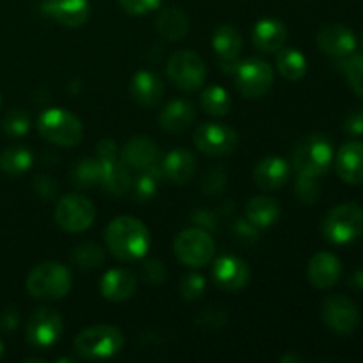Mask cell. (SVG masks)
I'll list each match as a JSON object with an SVG mask.
<instances>
[{"instance_id": "obj_29", "label": "cell", "mask_w": 363, "mask_h": 363, "mask_svg": "<svg viewBox=\"0 0 363 363\" xmlns=\"http://www.w3.org/2000/svg\"><path fill=\"white\" fill-rule=\"evenodd\" d=\"M156 28L160 35L169 41H179L188 34L190 21H188L186 13L179 7H165L156 20Z\"/></svg>"}, {"instance_id": "obj_45", "label": "cell", "mask_w": 363, "mask_h": 363, "mask_svg": "<svg viewBox=\"0 0 363 363\" xmlns=\"http://www.w3.org/2000/svg\"><path fill=\"white\" fill-rule=\"evenodd\" d=\"M344 130L350 135H363V106L351 110L344 119Z\"/></svg>"}, {"instance_id": "obj_6", "label": "cell", "mask_w": 363, "mask_h": 363, "mask_svg": "<svg viewBox=\"0 0 363 363\" xmlns=\"http://www.w3.org/2000/svg\"><path fill=\"white\" fill-rule=\"evenodd\" d=\"M321 233L333 245L358 240L363 234V209L353 202L335 206L323 220Z\"/></svg>"}, {"instance_id": "obj_13", "label": "cell", "mask_w": 363, "mask_h": 363, "mask_svg": "<svg viewBox=\"0 0 363 363\" xmlns=\"http://www.w3.org/2000/svg\"><path fill=\"white\" fill-rule=\"evenodd\" d=\"M323 321L339 335H351L360 325V312L351 298L342 294L328 296L323 303Z\"/></svg>"}, {"instance_id": "obj_37", "label": "cell", "mask_w": 363, "mask_h": 363, "mask_svg": "<svg viewBox=\"0 0 363 363\" xmlns=\"http://www.w3.org/2000/svg\"><path fill=\"white\" fill-rule=\"evenodd\" d=\"M351 89L363 98V55H350L340 64Z\"/></svg>"}, {"instance_id": "obj_8", "label": "cell", "mask_w": 363, "mask_h": 363, "mask_svg": "<svg viewBox=\"0 0 363 363\" xmlns=\"http://www.w3.org/2000/svg\"><path fill=\"white\" fill-rule=\"evenodd\" d=\"M167 74H169V80L177 89L184 92H191L204 85L208 69H206L204 60L197 53L190 52V50H181V52H176L169 59Z\"/></svg>"}, {"instance_id": "obj_25", "label": "cell", "mask_w": 363, "mask_h": 363, "mask_svg": "<svg viewBox=\"0 0 363 363\" xmlns=\"http://www.w3.org/2000/svg\"><path fill=\"white\" fill-rule=\"evenodd\" d=\"M162 170L172 183L184 184L197 172V158L188 149H174L163 158Z\"/></svg>"}, {"instance_id": "obj_34", "label": "cell", "mask_w": 363, "mask_h": 363, "mask_svg": "<svg viewBox=\"0 0 363 363\" xmlns=\"http://www.w3.org/2000/svg\"><path fill=\"white\" fill-rule=\"evenodd\" d=\"M71 261L82 269H94L105 262V250L96 243H82L71 252Z\"/></svg>"}, {"instance_id": "obj_32", "label": "cell", "mask_w": 363, "mask_h": 363, "mask_svg": "<svg viewBox=\"0 0 363 363\" xmlns=\"http://www.w3.org/2000/svg\"><path fill=\"white\" fill-rule=\"evenodd\" d=\"M103 167L98 158H87L78 162L71 170V183L77 188H92L101 183Z\"/></svg>"}, {"instance_id": "obj_36", "label": "cell", "mask_w": 363, "mask_h": 363, "mask_svg": "<svg viewBox=\"0 0 363 363\" xmlns=\"http://www.w3.org/2000/svg\"><path fill=\"white\" fill-rule=\"evenodd\" d=\"M28 128H30V117H28V113L21 108L9 110L2 121V130L7 137H23L28 131Z\"/></svg>"}, {"instance_id": "obj_9", "label": "cell", "mask_w": 363, "mask_h": 363, "mask_svg": "<svg viewBox=\"0 0 363 363\" xmlns=\"http://www.w3.org/2000/svg\"><path fill=\"white\" fill-rule=\"evenodd\" d=\"M96 208L87 197L78 194L66 195L57 202L55 222L66 233H84L94 223Z\"/></svg>"}, {"instance_id": "obj_31", "label": "cell", "mask_w": 363, "mask_h": 363, "mask_svg": "<svg viewBox=\"0 0 363 363\" xmlns=\"http://www.w3.org/2000/svg\"><path fill=\"white\" fill-rule=\"evenodd\" d=\"M32 165V155L27 147L14 145V147L6 149L0 155V170L11 177L21 176L27 172Z\"/></svg>"}, {"instance_id": "obj_44", "label": "cell", "mask_w": 363, "mask_h": 363, "mask_svg": "<svg viewBox=\"0 0 363 363\" xmlns=\"http://www.w3.org/2000/svg\"><path fill=\"white\" fill-rule=\"evenodd\" d=\"M227 183V174L225 170L220 169V167H215V169L209 170L204 177V183H202V190L206 194H216V191L222 190Z\"/></svg>"}, {"instance_id": "obj_19", "label": "cell", "mask_w": 363, "mask_h": 363, "mask_svg": "<svg viewBox=\"0 0 363 363\" xmlns=\"http://www.w3.org/2000/svg\"><path fill=\"white\" fill-rule=\"evenodd\" d=\"M163 91L165 85L160 80L158 74L151 71H138L133 74L130 84V94L137 105L144 108H152L158 106L163 99Z\"/></svg>"}, {"instance_id": "obj_46", "label": "cell", "mask_w": 363, "mask_h": 363, "mask_svg": "<svg viewBox=\"0 0 363 363\" xmlns=\"http://www.w3.org/2000/svg\"><path fill=\"white\" fill-rule=\"evenodd\" d=\"M96 151H98L99 162H108V160H116L117 155H119L117 144L112 140V138H103V140L98 144V147H96Z\"/></svg>"}, {"instance_id": "obj_40", "label": "cell", "mask_w": 363, "mask_h": 363, "mask_svg": "<svg viewBox=\"0 0 363 363\" xmlns=\"http://www.w3.org/2000/svg\"><path fill=\"white\" fill-rule=\"evenodd\" d=\"M167 277V269L163 266L162 261L158 259H151V261H145L144 266H142V279L149 284H162Z\"/></svg>"}, {"instance_id": "obj_48", "label": "cell", "mask_w": 363, "mask_h": 363, "mask_svg": "<svg viewBox=\"0 0 363 363\" xmlns=\"http://www.w3.org/2000/svg\"><path fill=\"white\" fill-rule=\"evenodd\" d=\"M4 319H6V321H7V323H4V325H2L4 328H7V330H13L14 326L18 325V315L14 314L13 311H9V312H7V315H4Z\"/></svg>"}, {"instance_id": "obj_12", "label": "cell", "mask_w": 363, "mask_h": 363, "mask_svg": "<svg viewBox=\"0 0 363 363\" xmlns=\"http://www.w3.org/2000/svg\"><path fill=\"white\" fill-rule=\"evenodd\" d=\"M195 147L209 156H229L238 147V133L223 123H204L194 135Z\"/></svg>"}, {"instance_id": "obj_39", "label": "cell", "mask_w": 363, "mask_h": 363, "mask_svg": "<svg viewBox=\"0 0 363 363\" xmlns=\"http://www.w3.org/2000/svg\"><path fill=\"white\" fill-rule=\"evenodd\" d=\"M206 289V280L204 277L199 275V273H190V275L183 277V280L179 282V293L184 300L194 301L199 300L202 296Z\"/></svg>"}, {"instance_id": "obj_28", "label": "cell", "mask_w": 363, "mask_h": 363, "mask_svg": "<svg viewBox=\"0 0 363 363\" xmlns=\"http://www.w3.org/2000/svg\"><path fill=\"white\" fill-rule=\"evenodd\" d=\"M245 213H247V220H250L257 229H264V227L275 225L277 220L280 218V206L275 199L259 195L247 202Z\"/></svg>"}, {"instance_id": "obj_33", "label": "cell", "mask_w": 363, "mask_h": 363, "mask_svg": "<svg viewBox=\"0 0 363 363\" xmlns=\"http://www.w3.org/2000/svg\"><path fill=\"white\" fill-rule=\"evenodd\" d=\"M201 105L209 116L223 117L229 113L233 101H230V96L225 89L220 87V85H213L201 94Z\"/></svg>"}, {"instance_id": "obj_16", "label": "cell", "mask_w": 363, "mask_h": 363, "mask_svg": "<svg viewBox=\"0 0 363 363\" xmlns=\"http://www.w3.org/2000/svg\"><path fill=\"white\" fill-rule=\"evenodd\" d=\"M340 272H342L340 259L330 252L315 254L307 266L308 282L318 289H330V287L335 286L339 282Z\"/></svg>"}, {"instance_id": "obj_2", "label": "cell", "mask_w": 363, "mask_h": 363, "mask_svg": "<svg viewBox=\"0 0 363 363\" xmlns=\"http://www.w3.org/2000/svg\"><path fill=\"white\" fill-rule=\"evenodd\" d=\"M291 162L300 176L315 177V179L323 177L328 174L333 163L332 142L321 133L307 135L294 145Z\"/></svg>"}, {"instance_id": "obj_17", "label": "cell", "mask_w": 363, "mask_h": 363, "mask_svg": "<svg viewBox=\"0 0 363 363\" xmlns=\"http://www.w3.org/2000/svg\"><path fill=\"white\" fill-rule=\"evenodd\" d=\"M335 169L340 179L347 184L363 183V142H346L339 149L335 158Z\"/></svg>"}, {"instance_id": "obj_10", "label": "cell", "mask_w": 363, "mask_h": 363, "mask_svg": "<svg viewBox=\"0 0 363 363\" xmlns=\"http://www.w3.org/2000/svg\"><path fill=\"white\" fill-rule=\"evenodd\" d=\"M236 87L245 98L257 99L268 94L275 82V73L272 66L261 59H247L245 62L238 64L236 71Z\"/></svg>"}, {"instance_id": "obj_3", "label": "cell", "mask_w": 363, "mask_h": 363, "mask_svg": "<svg viewBox=\"0 0 363 363\" xmlns=\"http://www.w3.org/2000/svg\"><path fill=\"white\" fill-rule=\"evenodd\" d=\"M124 335L119 328L110 325H96L85 328L74 339V353L84 360H106L121 353Z\"/></svg>"}, {"instance_id": "obj_26", "label": "cell", "mask_w": 363, "mask_h": 363, "mask_svg": "<svg viewBox=\"0 0 363 363\" xmlns=\"http://www.w3.org/2000/svg\"><path fill=\"white\" fill-rule=\"evenodd\" d=\"M194 119V105L186 99H174L160 113V126L167 133H181L191 126Z\"/></svg>"}, {"instance_id": "obj_7", "label": "cell", "mask_w": 363, "mask_h": 363, "mask_svg": "<svg viewBox=\"0 0 363 363\" xmlns=\"http://www.w3.org/2000/svg\"><path fill=\"white\" fill-rule=\"evenodd\" d=\"M174 254L183 264L190 268H202L209 264L215 255V241L201 227L184 229L174 240Z\"/></svg>"}, {"instance_id": "obj_1", "label": "cell", "mask_w": 363, "mask_h": 363, "mask_svg": "<svg viewBox=\"0 0 363 363\" xmlns=\"http://www.w3.org/2000/svg\"><path fill=\"white\" fill-rule=\"evenodd\" d=\"M105 241L113 257L123 262H133L147 254L151 234L140 220L133 216H119L105 229Z\"/></svg>"}, {"instance_id": "obj_52", "label": "cell", "mask_w": 363, "mask_h": 363, "mask_svg": "<svg viewBox=\"0 0 363 363\" xmlns=\"http://www.w3.org/2000/svg\"><path fill=\"white\" fill-rule=\"evenodd\" d=\"M0 103H2V98H0Z\"/></svg>"}, {"instance_id": "obj_20", "label": "cell", "mask_w": 363, "mask_h": 363, "mask_svg": "<svg viewBox=\"0 0 363 363\" xmlns=\"http://www.w3.org/2000/svg\"><path fill=\"white\" fill-rule=\"evenodd\" d=\"M291 177V165L279 156L261 160L254 170V181L261 190L275 191L282 188Z\"/></svg>"}, {"instance_id": "obj_15", "label": "cell", "mask_w": 363, "mask_h": 363, "mask_svg": "<svg viewBox=\"0 0 363 363\" xmlns=\"http://www.w3.org/2000/svg\"><path fill=\"white\" fill-rule=\"evenodd\" d=\"M315 41L323 53L339 60L353 55L354 48H357V38H354L353 30L340 23H330L323 27Z\"/></svg>"}, {"instance_id": "obj_27", "label": "cell", "mask_w": 363, "mask_h": 363, "mask_svg": "<svg viewBox=\"0 0 363 363\" xmlns=\"http://www.w3.org/2000/svg\"><path fill=\"white\" fill-rule=\"evenodd\" d=\"M103 167V177L101 186L103 190L113 197H121V195L128 194L131 190V179L130 169L123 163V160H108V162H99Z\"/></svg>"}, {"instance_id": "obj_41", "label": "cell", "mask_w": 363, "mask_h": 363, "mask_svg": "<svg viewBox=\"0 0 363 363\" xmlns=\"http://www.w3.org/2000/svg\"><path fill=\"white\" fill-rule=\"evenodd\" d=\"M123 9L133 16H142L162 6V0H119Z\"/></svg>"}, {"instance_id": "obj_14", "label": "cell", "mask_w": 363, "mask_h": 363, "mask_svg": "<svg viewBox=\"0 0 363 363\" xmlns=\"http://www.w3.org/2000/svg\"><path fill=\"white\" fill-rule=\"evenodd\" d=\"M213 282L227 293L241 291L250 280V268L238 255H222L213 264Z\"/></svg>"}, {"instance_id": "obj_30", "label": "cell", "mask_w": 363, "mask_h": 363, "mask_svg": "<svg viewBox=\"0 0 363 363\" xmlns=\"http://www.w3.org/2000/svg\"><path fill=\"white\" fill-rule=\"evenodd\" d=\"M277 67L286 80L296 82L307 74V59L296 48H280L277 53Z\"/></svg>"}, {"instance_id": "obj_50", "label": "cell", "mask_w": 363, "mask_h": 363, "mask_svg": "<svg viewBox=\"0 0 363 363\" xmlns=\"http://www.w3.org/2000/svg\"><path fill=\"white\" fill-rule=\"evenodd\" d=\"M2 354H4V344L2 340H0V358H2Z\"/></svg>"}, {"instance_id": "obj_49", "label": "cell", "mask_w": 363, "mask_h": 363, "mask_svg": "<svg viewBox=\"0 0 363 363\" xmlns=\"http://www.w3.org/2000/svg\"><path fill=\"white\" fill-rule=\"evenodd\" d=\"M351 286L357 287V289H363V269L354 273L353 279H351Z\"/></svg>"}, {"instance_id": "obj_18", "label": "cell", "mask_w": 363, "mask_h": 363, "mask_svg": "<svg viewBox=\"0 0 363 363\" xmlns=\"http://www.w3.org/2000/svg\"><path fill=\"white\" fill-rule=\"evenodd\" d=\"M137 277H135L133 272L124 268H116L103 275L99 291H101L105 300L119 303V301H126L133 296L135 291H137Z\"/></svg>"}, {"instance_id": "obj_21", "label": "cell", "mask_w": 363, "mask_h": 363, "mask_svg": "<svg viewBox=\"0 0 363 363\" xmlns=\"http://www.w3.org/2000/svg\"><path fill=\"white\" fill-rule=\"evenodd\" d=\"M43 7L45 13L66 27H82L91 14L89 0H46Z\"/></svg>"}, {"instance_id": "obj_4", "label": "cell", "mask_w": 363, "mask_h": 363, "mask_svg": "<svg viewBox=\"0 0 363 363\" xmlns=\"http://www.w3.org/2000/svg\"><path fill=\"white\" fill-rule=\"evenodd\" d=\"M38 130L45 140L59 147H74L84 138L82 121L62 108L45 110L38 119Z\"/></svg>"}, {"instance_id": "obj_23", "label": "cell", "mask_w": 363, "mask_h": 363, "mask_svg": "<svg viewBox=\"0 0 363 363\" xmlns=\"http://www.w3.org/2000/svg\"><path fill=\"white\" fill-rule=\"evenodd\" d=\"M213 50L218 55L222 67H225L227 71H236L238 67V57L241 53V41L240 32L236 30L230 25H222V27L216 28V32L213 34Z\"/></svg>"}, {"instance_id": "obj_38", "label": "cell", "mask_w": 363, "mask_h": 363, "mask_svg": "<svg viewBox=\"0 0 363 363\" xmlns=\"http://www.w3.org/2000/svg\"><path fill=\"white\" fill-rule=\"evenodd\" d=\"M294 191H296V197L300 199L303 204L312 206L318 202L319 195H321V186H319L315 177L300 176V174H298V179L296 183H294Z\"/></svg>"}, {"instance_id": "obj_35", "label": "cell", "mask_w": 363, "mask_h": 363, "mask_svg": "<svg viewBox=\"0 0 363 363\" xmlns=\"http://www.w3.org/2000/svg\"><path fill=\"white\" fill-rule=\"evenodd\" d=\"M158 163H155L152 167H149L147 170H142L140 176L131 183V188L135 191V197L138 201H149L156 195L158 191V184H160V176L163 174V170L156 169Z\"/></svg>"}, {"instance_id": "obj_47", "label": "cell", "mask_w": 363, "mask_h": 363, "mask_svg": "<svg viewBox=\"0 0 363 363\" xmlns=\"http://www.w3.org/2000/svg\"><path fill=\"white\" fill-rule=\"evenodd\" d=\"M194 220L201 227H209V229H213V227L216 225V218L208 211H197L194 215Z\"/></svg>"}, {"instance_id": "obj_5", "label": "cell", "mask_w": 363, "mask_h": 363, "mask_svg": "<svg viewBox=\"0 0 363 363\" xmlns=\"http://www.w3.org/2000/svg\"><path fill=\"white\" fill-rule=\"evenodd\" d=\"M71 289V272L60 262H41L27 277V291L39 300H60Z\"/></svg>"}, {"instance_id": "obj_11", "label": "cell", "mask_w": 363, "mask_h": 363, "mask_svg": "<svg viewBox=\"0 0 363 363\" xmlns=\"http://www.w3.org/2000/svg\"><path fill=\"white\" fill-rule=\"evenodd\" d=\"M64 332V321L57 311L50 307L38 308L27 323V342L35 350H50L59 342Z\"/></svg>"}, {"instance_id": "obj_22", "label": "cell", "mask_w": 363, "mask_h": 363, "mask_svg": "<svg viewBox=\"0 0 363 363\" xmlns=\"http://www.w3.org/2000/svg\"><path fill=\"white\" fill-rule=\"evenodd\" d=\"M121 160L131 170H147L158 162V147L147 137H133L121 151Z\"/></svg>"}, {"instance_id": "obj_51", "label": "cell", "mask_w": 363, "mask_h": 363, "mask_svg": "<svg viewBox=\"0 0 363 363\" xmlns=\"http://www.w3.org/2000/svg\"><path fill=\"white\" fill-rule=\"evenodd\" d=\"M362 46H363V38H362Z\"/></svg>"}, {"instance_id": "obj_24", "label": "cell", "mask_w": 363, "mask_h": 363, "mask_svg": "<svg viewBox=\"0 0 363 363\" xmlns=\"http://www.w3.org/2000/svg\"><path fill=\"white\" fill-rule=\"evenodd\" d=\"M287 39V30L284 23L277 18H262L255 23L252 30V41L259 52L273 53L284 48Z\"/></svg>"}, {"instance_id": "obj_42", "label": "cell", "mask_w": 363, "mask_h": 363, "mask_svg": "<svg viewBox=\"0 0 363 363\" xmlns=\"http://www.w3.org/2000/svg\"><path fill=\"white\" fill-rule=\"evenodd\" d=\"M233 233L241 243H255L259 240V230L250 220H236L233 225Z\"/></svg>"}, {"instance_id": "obj_43", "label": "cell", "mask_w": 363, "mask_h": 363, "mask_svg": "<svg viewBox=\"0 0 363 363\" xmlns=\"http://www.w3.org/2000/svg\"><path fill=\"white\" fill-rule=\"evenodd\" d=\"M34 191L43 201H52L59 194V184L50 176H38L34 179Z\"/></svg>"}]
</instances>
